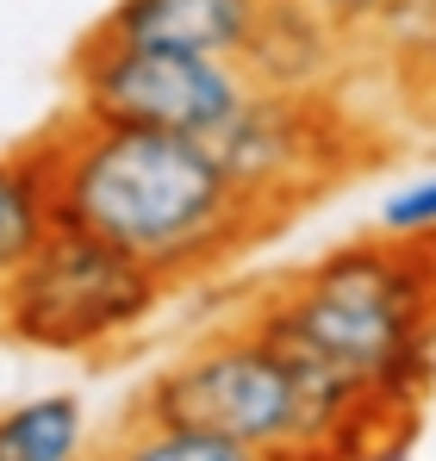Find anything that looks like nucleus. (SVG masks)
<instances>
[{
	"instance_id": "obj_3",
	"label": "nucleus",
	"mask_w": 436,
	"mask_h": 461,
	"mask_svg": "<svg viewBox=\"0 0 436 461\" xmlns=\"http://www.w3.org/2000/svg\"><path fill=\"white\" fill-rule=\"evenodd\" d=\"M132 418L206 430L268 461H356L368 443L412 437L418 424V411H380L312 381L262 324L218 330L175 356L144 386Z\"/></svg>"
},
{
	"instance_id": "obj_6",
	"label": "nucleus",
	"mask_w": 436,
	"mask_h": 461,
	"mask_svg": "<svg viewBox=\"0 0 436 461\" xmlns=\"http://www.w3.org/2000/svg\"><path fill=\"white\" fill-rule=\"evenodd\" d=\"M213 150L268 219H287V206L343 175L337 113L305 87H250L243 113L213 138Z\"/></svg>"
},
{
	"instance_id": "obj_4",
	"label": "nucleus",
	"mask_w": 436,
	"mask_h": 461,
	"mask_svg": "<svg viewBox=\"0 0 436 461\" xmlns=\"http://www.w3.org/2000/svg\"><path fill=\"white\" fill-rule=\"evenodd\" d=\"M162 294L168 287L125 249L50 225V237L0 281V330L50 356H106L156 318Z\"/></svg>"
},
{
	"instance_id": "obj_10",
	"label": "nucleus",
	"mask_w": 436,
	"mask_h": 461,
	"mask_svg": "<svg viewBox=\"0 0 436 461\" xmlns=\"http://www.w3.org/2000/svg\"><path fill=\"white\" fill-rule=\"evenodd\" d=\"M87 461H268V456L237 449V443L206 437V430H181V424H150V418H132L106 449H94Z\"/></svg>"
},
{
	"instance_id": "obj_8",
	"label": "nucleus",
	"mask_w": 436,
	"mask_h": 461,
	"mask_svg": "<svg viewBox=\"0 0 436 461\" xmlns=\"http://www.w3.org/2000/svg\"><path fill=\"white\" fill-rule=\"evenodd\" d=\"M0 461H87L81 393H38L0 405Z\"/></svg>"
},
{
	"instance_id": "obj_11",
	"label": "nucleus",
	"mask_w": 436,
	"mask_h": 461,
	"mask_svg": "<svg viewBox=\"0 0 436 461\" xmlns=\"http://www.w3.org/2000/svg\"><path fill=\"white\" fill-rule=\"evenodd\" d=\"M380 237H393V243H436V168L380 200Z\"/></svg>"
},
{
	"instance_id": "obj_7",
	"label": "nucleus",
	"mask_w": 436,
	"mask_h": 461,
	"mask_svg": "<svg viewBox=\"0 0 436 461\" xmlns=\"http://www.w3.org/2000/svg\"><path fill=\"white\" fill-rule=\"evenodd\" d=\"M262 13H268V0H113V13L94 25V38L243 63L262 32Z\"/></svg>"
},
{
	"instance_id": "obj_12",
	"label": "nucleus",
	"mask_w": 436,
	"mask_h": 461,
	"mask_svg": "<svg viewBox=\"0 0 436 461\" xmlns=\"http://www.w3.org/2000/svg\"><path fill=\"white\" fill-rule=\"evenodd\" d=\"M293 6L324 32H356V25H380V13L393 0H293Z\"/></svg>"
},
{
	"instance_id": "obj_2",
	"label": "nucleus",
	"mask_w": 436,
	"mask_h": 461,
	"mask_svg": "<svg viewBox=\"0 0 436 461\" xmlns=\"http://www.w3.org/2000/svg\"><path fill=\"white\" fill-rule=\"evenodd\" d=\"M250 324L312 381L380 411H418L436 375V243H343L281 281Z\"/></svg>"
},
{
	"instance_id": "obj_5",
	"label": "nucleus",
	"mask_w": 436,
	"mask_h": 461,
	"mask_svg": "<svg viewBox=\"0 0 436 461\" xmlns=\"http://www.w3.org/2000/svg\"><path fill=\"white\" fill-rule=\"evenodd\" d=\"M250 69L224 57H194V50H144V44H113L94 38L75 50V119L87 125H119V131H168V138H200L213 144L218 131L243 113L250 100Z\"/></svg>"
},
{
	"instance_id": "obj_9",
	"label": "nucleus",
	"mask_w": 436,
	"mask_h": 461,
	"mask_svg": "<svg viewBox=\"0 0 436 461\" xmlns=\"http://www.w3.org/2000/svg\"><path fill=\"white\" fill-rule=\"evenodd\" d=\"M50 175L38 150H0V281L50 237Z\"/></svg>"
},
{
	"instance_id": "obj_1",
	"label": "nucleus",
	"mask_w": 436,
	"mask_h": 461,
	"mask_svg": "<svg viewBox=\"0 0 436 461\" xmlns=\"http://www.w3.org/2000/svg\"><path fill=\"white\" fill-rule=\"evenodd\" d=\"M32 150L44 156L57 225L125 249L162 287L213 275L275 225L200 138L119 131L63 113Z\"/></svg>"
}]
</instances>
